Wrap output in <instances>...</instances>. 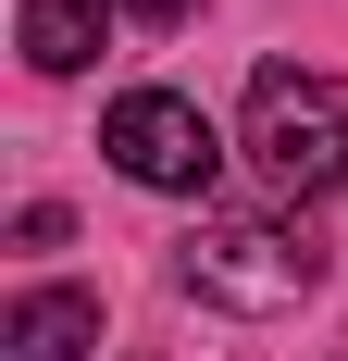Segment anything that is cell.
<instances>
[{"instance_id": "3957f363", "label": "cell", "mask_w": 348, "mask_h": 361, "mask_svg": "<svg viewBox=\"0 0 348 361\" xmlns=\"http://www.w3.org/2000/svg\"><path fill=\"white\" fill-rule=\"evenodd\" d=\"M100 149H112L137 187H174V200H199V187L224 175L211 112H199V100H174V87H125V100H112V125H100Z\"/></svg>"}, {"instance_id": "277c9868", "label": "cell", "mask_w": 348, "mask_h": 361, "mask_svg": "<svg viewBox=\"0 0 348 361\" xmlns=\"http://www.w3.org/2000/svg\"><path fill=\"white\" fill-rule=\"evenodd\" d=\"M100 349V299L87 287H25L13 324H0V361H87Z\"/></svg>"}, {"instance_id": "5b68a950", "label": "cell", "mask_w": 348, "mask_h": 361, "mask_svg": "<svg viewBox=\"0 0 348 361\" xmlns=\"http://www.w3.org/2000/svg\"><path fill=\"white\" fill-rule=\"evenodd\" d=\"M13 37H25L37 75H87V63H100V37H112V0H25Z\"/></svg>"}, {"instance_id": "8992f818", "label": "cell", "mask_w": 348, "mask_h": 361, "mask_svg": "<svg viewBox=\"0 0 348 361\" xmlns=\"http://www.w3.org/2000/svg\"><path fill=\"white\" fill-rule=\"evenodd\" d=\"M125 13H137V25H187L199 0H125Z\"/></svg>"}, {"instance_id": "7a4b0ae2", "label": "cell", "mask_w": 348, "mask_h": 361, "mask_svg": "<svg viewBox=\"0 0 348 361\" xmlns=\"http://www.w3.org/2000/svg\"><path fill=\"white\" fill-rule=\"evenodd\" d=\"M249 162L274 200H336L348 187V87L311 63H261L249 75Z\"/></svg>"}, {"instance_id": "6da1fadb", "label": "cell", "mask_w": 348, "mask_h": 361, "mask_svg": "<svg viewBox=\"0 0 348 361\" xmlns=\"http://www.w3.org/2000/svg\"><path fill=\"white\" fill-rule=\"evenodd\" d=\"M174 274L211 312H286V299L323 287V250H311V224H286V212H199L174 237Z\"/></svg>"}]
</instances>
